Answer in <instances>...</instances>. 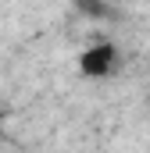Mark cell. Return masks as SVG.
Masks as SVG:
<instances>
[{"instance_id":"obj_2","label":"cell","mask_w":150,"mask_h":153,"mask_svg":"<svg viewBox=\"0 0 150 153\" xmlns=\"http://www.w3.org/2000/svg\"><path fill=\"white\" fill-rule=\"evenodd\" d=\"M75 11H82L86 18H114V7L107 0H72Z\"/></svg>"},{"instance_id":"obj_3","label":"cell","mask_w":150,"mask_h":153,"mask_svg":"<svg viewBox=\"0 0 150 153\" xmlns=\"http://www.w3.org/2000/svg\"><path fill=\"white\" fill-rule=\"evenodd\" d=\"M0 139H4V114H0Z\"/></svg>"},{"instance_id":"obj_1","label":"cell","mask_w":150,"mask_h":153,"mask_svg":"<svg viewBox=\"0 0 150 153\" xmlns=\"http://www.w3.org/2000/svg\"><path fill=\"white\" fill-rule=\"evenodd\" d=\"M118 71V46L111 39H97L79 53V75L82 78H111Z\"/></svg>"}]
</instances>
